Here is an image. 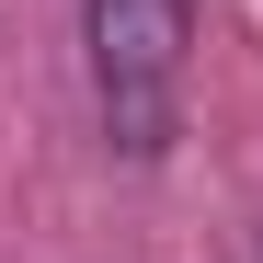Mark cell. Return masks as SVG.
Listing matches in <instances>:
<instances>
[{"instance_id": "6da1fadb", "label": "cell", "mask_w": 263, "mask_h": 263, "mask_svg": "<svg viewBox=\"0 0 263 263\" xmlns=\"http://www.w3.org/2000/svg\"><path fill=\"white\" fill-rule=\"evenodd\" d=\"M80 46H92V92L126 160L172 149V103H183V46L195 0H80Z\"/></svg>"}, {"instance_id": "7a4b0ae2", "label": "cell", "mask_w": 263, "mask_h": 263, "mask_svg": "<svg viewBox=\"0 0 263 263\" xmlns=\"http://www.w3.org/2000/svg\"><path fill=\"white\" fill-rule=\"evenodd\" d=\"M252 263H263V240H252Z\"/></svg>"}]
</instances>
